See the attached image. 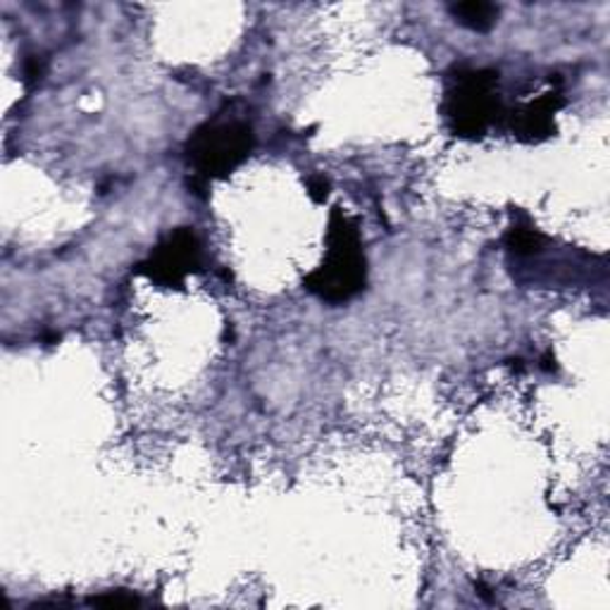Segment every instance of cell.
Wrapping results in <instances>:
<instances>
[{
	"instance_id": "ba28073f",
	"label": "cell",
	"mask_w": 610,
	"mask_h": 610,
	"mask_svg": "<svg viewBox=\"0 0 610 610\" xmlns=\"http://www.w3.org/2000/svg\"><path fill=\"white\" fill-rule=\"evenodd\" d=\"M93 606H115V608H124V606H136L138 599L136 597H124L122 591L117 593H107V597H99V599H91Z\"/></svg>"
},
{
	"instance_id": "277c9868",
	"label": "cell",
	"mask_w": 610,
	"mask_h": 610,
	"mask_svg": "<svg viewBox=\"0 0 610 610\" xmlns=\"http://www.w3.org/2000/svg\"><path fill=\"white\" fill-rule=\"evenodd\" d=\"M200 262V244L192 229H177L155 248L148 262L141 265V272L165 287H179L184 277L194 272Z\"/></svg>"
},
{
	"instance_id": "7a4b0ae2",
	"label": "cell",
	"mask_w": 610,
	"mask_h": 610,
	"mask_svg": "<svg viewBox=\"0 0 610 610\" xmlns=\"http://www.w3.org/2000/svg\"><path fill=\"white\" fill-rule=\"evenodd\" d=\"M250 148H254V132L244 122H208L186 144V155L196 169V177L210 182L227 177L234 167H239Z\"/></svg>"
},
{
	"instance_id": "52a82bcc",
	"label": "cell",
	"mask_w": 610,
	"mask_h": 610,
	"mask_svg": "<svg viewBox=\"0 0 610 610\" xmlns=\"http://www.w3.org/2000/svg\"><path fill=\"white\" fill-rule=\"evenodd\" d=\"M541 241H544V237L537 229L520 227V225L513 227L508 231V237H506L508 250L515 256H535V254H539Z\"/></svg>"
},
{
	"instance_id": "9c48e42d",
	"label": "cell",
	"mask_w": 610,
	"mask_h": 610,
	"mask_svg": "<svg viewBox=\"0 0 610 610\" xmlns=\"http://www.w3.org/2000/svg\"><path fill=\"white\" fill-rule=\"evenodd\" d=\"M310 194L316 200H324L327 198V189H330V186H327V182L322 177H316V179H310Z\"/></svg>"
},
{
	"instance_id": "6da1fadb",
	"label": "cell",
	"mask_w": 610,
	"mask_h": 610,
	"mask_svg": "<svg viewBox=\"0 0 610 610\" xmlns=\"http://www.w3.org/2000/svg\"><path fill=\"white\" fill-rule=\"evenodd\" d=\"M327 258L306 277V287L327 303H343L365 287V256L355 225L339 210L330 220Z\"/></svg>"
},
{
	"instance_id": "5b68a950",
	"label": "cell",
	"mask_w": 610,
	"mask_h": 610,
	"mask_svg": "<svg viewBox=\"0 0 610 610\" xmlns=\"http://www.w3.org/2000/svg\"><path fill=\"white\" fill-rule=\"evenodd\" d=\"M560 107L558 93H546L544 99L529 103L518 115H513V132L525 141H541L554 134V113Z\"/></svg>"
},
{
	"instance_id": "8992f818",
	"label": "cell",
	"mask_w": 610,
	"mask_h": 610,
	"mask_svg": "<svg viewBox=\"0 0 610 610\" xmlns=\"http://www.w3.org/2000/svg\"><path fill=\"white\" fill-rule=\"evenodd\" d=\"M451 14L467 29L489 31L496 24L498 8L492 3H458L451 6Z\"/></svg>"
},
{
	"instance_id": "3957f363",
	"label": "cell",
	"mask_w": 610,
	"mask_h": 610,
	"mask_svg": "<svg viewBox=\"0 0 610 610\" xmlns=\"http://www.w3.org/2000/svg\"><path fill=\"white\" fill-rule=\"evenodd\" d=\"M496 72L467 70L458 72L456 86L448 93L446 115L451 130L465 138H482L498 117V99L494 93Z\"/></svg>"
}]
</instances>
